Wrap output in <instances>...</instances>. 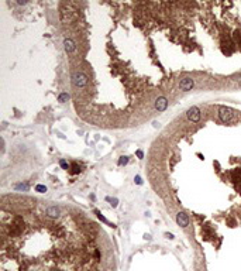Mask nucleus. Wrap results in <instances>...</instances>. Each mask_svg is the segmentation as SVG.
Wrapping results in <instances>:
<instances>
[{
	"label": "nucleus",
	"instance_id": "nucleus-14",
	"mask_svg": "<svg viewBox=\"0 0 241 271\" xmlns=\"http://www.w3.org/2000/svg\"><path fill=\"white\" fill-rule=\"evenodd\" d=\"M135 182H137L138 185L143 184V181H141V178H140V177H135Z\"/></svg>",
	"mask_w": 241,
	"mask_h": 271
},
{
	"label": "nucleus",
	"instance_id": "nucleus-1",
	"mask_svg": "<svg viewBox=\"0 0 241 271\" xmlns=\"http://www.w3.org/2000/svg\"><path fill=\"white\" fill-rule=\"evenodd\" d=\"M234 116H236V113H234V110L230 108H220L219 109V117L220 120L223 122V123H231L233 120H234Z\"/></svg>",
	"mask_w": 241,
	"mask_h": 271
},
{
	"label": "nucleus",
	"instance_id": "nucleus-11",
	"mask_svg": "<svg viewBox=\"0 0 241 271\" xmlns=\"http://www.w3.org/2000/svg\"><path fill=\"white\" fill-rule=\"evenodd\" d=\"M35 191H38V192H45L47 188H45L44 185H37V186H35Z\"/></svg>",
	"mask_w": 241,
	"mask_h": 271
},
{
	"label": "nucleus",
	"instance_id": "nucleus-6",
	"mask_svg": "<svg viewBox=\"0 0 241 271\" xmlns=\"http://www.w3.org/2000/svg\"><path fill=\"white\" fill-rule=\"evenodd\" d=\"M166 108H168V100H166V98L161 96V98H158L155 100V109L158 112H164V110H166Z\"/></svg>",
	"mask_w": 241,
	"mask_h": 271
},
{
	"label": "nucleus",
	"instance_id": "nucleus-7",
	"mask_svg": "<svg viewBox=\"0 0 241 271\" xmlns=\"http://www.w3.org/2000/svg\"><path fill=\"white\" fill-rule=\"evenodd\" d=\"M59 213H61V211H59V208H57V206H49L48 209H47V216H49V217H58Z\"/></svg>",
	"mask_w": 241,
	"mask_h": 271
},
{
	"label": "nucleus",
	"instance_id": "nucleus-9",
	"mask_svg": "<svg viewBox=\"0 0 241 271\" xmlns=\"http://www.w3.org/2000/svg\"><path fill=\"white\" fill-rule=\"evenodd\" d=\"M127 163H129V158H127V157H121V158H120V161H118V165H126Z\"/></svg>",
	"mask_w": 241,
	"mask_h": 271
},
{
	"label": "nucleus",
	"instance_id": "nucleus-4",
	"mask_svg": "<svg viewBox=\"0 0 241 271\" xmlns=\"http://www.w3.org/2000/svg\"><path fill=\"white\" fill-rule=\"evenodd\" d=\"M187 119L193 122V123H198L199 120H200V109L196 108V106H193L187 110Z\"/></svg>",
	"mask_w": 241,
	"mask_h": 271
},
{
	"label": "nucleus",
	"instance_id": "nucleus-15",
	"mask_svg": "<svg viewBox=\"0 0 241 271\" xmlns=\"http://www.w3.org/2000/svg\"><path fill=\"white\" fill-rule=\"evenodd\" d=\"M79 171H80V168H79V167H78V165H75V167H73V172H79Z\"/></svg>",
	"mask_w": 241,
	"mask_h": 271
},
{
	"label": "nucleus",
	"instance_id": "nucleus-3",
	"mask_svg": "<svg viewBox=\"0 0 241 271\" xmlns=\"http://www.w3.org/2000/svg\"><path fill=\"white\" fill-rule=\"evenodd\" d=\"M193 85H195V82H193V79H192V78H189V76L182 78L181 82H179V88H181V91H183V92L190 91V89L193 88Z\"/></svg>",
	"mask_w": 241,
	"mask_h": 271
},
{
	"label": "nucleus",
	"instance_id": "nucleus-10",
	"mask_svg": "<svg viewBox=\"0 0 241 271\" xmlns=\"http://www.w3.org/2000/svg\"><path fill=\"white\" fill-rule=\"evenodd\" d=\"M66 99H69V95H68V93H62V95L59 96V102H65Z\"/></svg>",
	"mask_w": 241,
	"mask_h": 271
},
{
	"label": "nucleus",
	"instance_id": "nucleus-2",
	"mask_svg": "<svg viewBox=\"0 0 241 271\" xmlns=\"http://www.w3.org/2000/svg\"><path fill=\"white\" fill-rule=\"evenodd\" d=\"M72 83L75 85L76 88H83L87 83V76L83 74V72H76L72 76Z\"/></svg>",
	"mask_w": 241,
	"mask_h": 271
},
{
	"label": "nucleus",
	"instance_id": "nucleus-5",
	"mask_svg": "<svg viewBox=\"0 0 241 271\" xmlns=\"http://www.w3.org/2000/svg\"><path fill=\"white\" fill-rule=\"evenodd\" d=\"M176 222L179 226H182V228H186L187 225H189V217L185 212H179L176 215Z\"/></svg>",
	"mask_w": 241,
	"mask_h": 271
},
{
	"label": "nucleus",
	"instance_id": "nucleus-16",
	"mask_svg": "<svg viewBox=\"0 0 241 271\" xmlns=\"http://www.w3.org/2000/svg\"><path fill=\"white\" fill-rule=\"evenodd\" d=\"M165 236H166L168 239H173V234H172V233H166Z\"/></svg>",
	"mask_w": 241,
	"mask_h": 271
},
{
	"label": "nucleus",
	"instance_id": "nucleus-12",
	"mask_svg": "<svg viewBox=\"0 0 241 271\" xmlns=\"http://www.w3.org/2000/svg\"><path fill=\"white\" fill-rule=\"evenodd\" d=\"M59 164H61V167H62V168H65V169L69 168V165H68V163H66L65 160H61V161H59Z\"/></svg>",
	"mask_w": 241,
	"mask_h": 271
},
{
	"label": "nucleus",
	"instance_id": "nucleus-18",
	"mask_svg": "<svg viewBox=\"0 0 241 271\" xmlns=\"http://www.w3.org/2000/svg\"><path fill=\"white\" fill-rule=\"evenodd\" d=\"M137 154H138V157H140V158L143 157V151H137Z\"/></svg>",
	"mask_w": 241,
	"mask_h": 271
},
{
	"label": "nucleus",
	"instance_id": "nucleus-17",
	"mask_svg": "<svg viewBox=\"0 0 241 271\" xmlns=\"http://www.w3.org/2000/svg\"><path fill=\"white\" fill-rule=\"evenodd\" d=\"M237 86L241 88V78H240V79H237Z\"/></svg>",
	"mask_w": 241,
	"mask_h": 271
},
{
	"label": "nucleus",
	"instance_id": "nucleus-8",
	"mask_svg": "<svg viewBox=\"0 0 241 271\" xmlns=\"http://www.w3.org/2000/svg\"><path fill=\"white\" fill-rule=\"evenodd\" d=\"M64 44H65V51L68 52V54H72L73 51H75V44H73V41L72 40H65L64 41Z\"/></svg>",
	"mask_w": 241,
	"mask_h": 271
},
{
	"label": "nucleus",
	"instance_id": "nucleus-13",
	"mask_svg": "<svg viewBox=\"0 0 241 271\" xmlns=\"http://www.w3.org/2000/svg\"><path fill=\"white\" fill-rule=\"evenodd\" d=\"M106 199H107V201H110V202H112V205H113V206H116V205H117V199H110V198H106Z\"/></svg>",
	"mask_w": 241,
	"mask_h": 271
}]
</instances>
